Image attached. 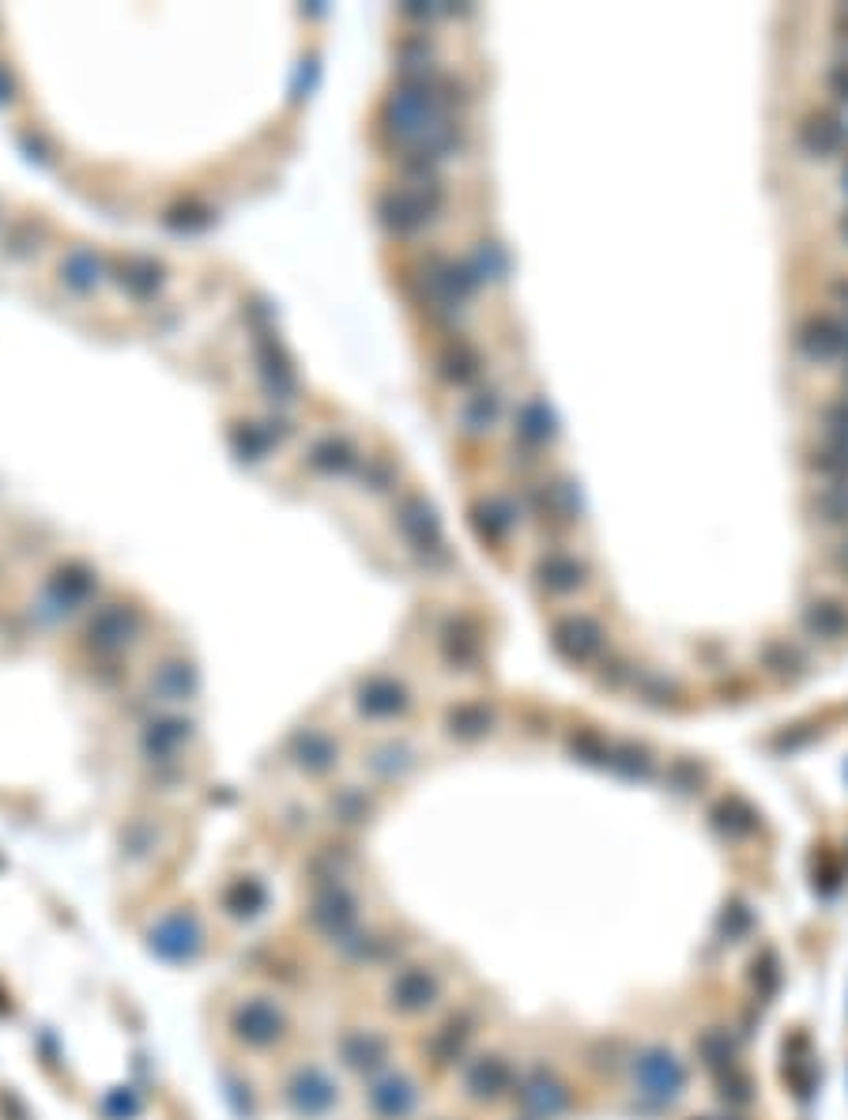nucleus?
I'll use <instances>...</instances> for the list:
<instances>
[{
  "mask_svg": "<svg viewBox=\"0 0 848 1120\" xmlns=\"http://www.w3.org/2000/svg\"><path fill=\"white\" fill-rule=\"evenodd\" d=\"M841 385H845V397H848V362H845V370H841Z\"/></svg>",
  "mask_w": 848,
  "mask_h": 1120,
  "instance_id": "18",
  "label": "nucleus"
},
{
  "mask_svg": "<svg viewBox=\"0 0 848 1120\" xmlns=\"http://www.w3.org/2000/svg\"><path fill=\"white\" fill-rule=\"evenodd\" d=\"M800 627L819 641H845L848 638V604L837 597H819L800 612Z\"/></svg>",
  "mask_w": 848,
  "mask_h": 1120,
  "instance_id": "3",
  "label": "nucleus"
},
{
  "mask_svg": "<svg viewBox=\"0 0 848 1120\" xmlns=\"http://www.w3.org/2000/svg\"><path fill=\"white\" fill-rule=\"evenodd\" d=\"M826 91L837 98V103L848 106V57H837V61L826 69Z\"/></svg>",
  "mask_w": 848,
  "mask_h": 1120,
  "instance_id": "13",
  "label": "nucleus"
},
{
  "mask_svg": "<svg viewBox=\"0 0 848 1120\" xmlns=\"http://www.w3.org/2000/svg\"><path fill=\"white\" fill-rule=\"evenodd\" d=\"M834 38L837 43H848V4H841L834 12Z\"/></svg>",
  "mask_w": 848,
  "mask_h": 1120,
  "instance_id": "16",
  "label": "nucleus"
},
{
  "mask_svg": "<svg viewBox=\"0 0 848 1120\" xmlns=\"http://www.w3.org/2000/svg\"><path fill=\"white\" fill-rule=\"evenodd\" d=\"M517 431H521V438H529V442H547L550 434H555V426H550V411H547V404H540V400H529L521 408V416H517Z\"/></svg>",
  "mask_w": 848,
  "mask_h": 1120,
  "instance_id": "10",
  "label": "nucleus"
},
{
  "mask_svg": "<svg viewBox=\"0 0 848 1120\" xmlns=\"http://www.w3.org/2000/svg\"><path fill=\"white\" fill-rule=\"evenodd\" d=\"M841 185H845V193H848V162H845V170H841Z\"/></svg>",
  "mask_w": 848,
  "mask_h": 1120,
  "instance_id": "19",
  "label": "nucleus"
},
{
  "mask_svg": "<svg viewBox=\"0 0 848 1120\" xmlns=\"http://www.w3.org/2000/svg\"><path fill=\"white\" fill-rule=\"evenodd\" d=\"M829 566H834L837 574H845V578H848V537H845L841 543H837L834 551H829Z\"/></svg>",
  "mask_w": 848,
  "mask_h": 1120,
  "instance_id": "15",
  "label": "nucleus"
},
{
  "mask_svg": "<svg viewBox=\"0 0 848 1120\" xmlns=\"http://www.w3.org/2000/svg\"><path fill=\"white\" fill-rule=\"evenodd\" d=\"M498 416H501V397H498L494 389L475 393V397H468V400H464V408H460V423H464V431H472V434H487V431H494Z\"/></svg>",
  "mask_w": 848,
  "mask_h": 1120,
  "instance_id": "6",
  "label": "nucleus"
},
{
  "mask_svg": "<svg viewBox=\"0 0 848 1120\" xmlns=\"http://www.w3.org/2000/svg\"><path fill=\"white\" fill-rule=\"evenodd\" d=\"M796 144L803 147L811 159H837V155L848 147V129H845V121L837 118V113H826V110H811L807 118L800 121V129H796Z\"/></svg>",
  "mask_w": 848,
  "mask_h": 1120,
  "instance_id": "2",
  "label": "nucleus"
},
{
  "mask_svg": "<svg viewBox=\"0 0 848 1120\" xmlns=\"http://www.w3.org/2000/svg\"><path fill=\"white\" fill-rule=\"evenodd\" d=\"M837 227H841V238H845V242H848V212H845V216H841V224H837Z\"/></svg>",
  "mask_w": 848,
  "mask_h": 1120,
  "instance_id": "17",
  "label": "nucleus"
},
{
  "mask_svg": "<svg viewBox=\"0 0 848 1120\" xmlns=\"http://www.w3.org/2000/svg\"><path fill=\"white\" fill-rule=\"evenodd\" d=\"M475 374H480V356H475L468 344H457V348L446 356V377L457 385H464V382H472Z\"/></svg>",
  "mask_w": 848,
  "mask_h": 1120,
  "instance_id": "11",
  "label": "nucleus"
},
{
  "mask_svg": "<svg viewBox=\"0 0 848 1120\" xmlns=\"http://www.w3.org/2000/svg\"><path fill=\"white\" fill-rule=\"evenodd\" d=\"M822 438H826V449L848 457V397L822 404Z\"/></svg>",
  "mask_w": 848,
  "mask_h": 1120,
  "instance_id": "9",
  "label": "nucleus"
},
{
  "mask_svg": "<svg viewBox=\"0 0 848 1120\" xmlns=\"http://www.w3.org/2000/svg\"><path fill=\"white\" fill-rule=\"evenodd\" d=\"M829 299L845 310V321H848V276H837L834 284H829Z\"/></svg>",
  "mask_w": 848,
  "mask_h": 1120,
  "instance_id": "14",
  "label": "nucleus"
},
{
  "mask_svg": "<svg viewBox=\"0 0 848 1120\" xmlns=\"http://www.w3.org/2000/svg\"><path fill=\"white\" fill-rule=\"evenodd\" d=\"M555 646L570 661H589L604 646V627L589 615H566L562 623H555Z\"/></svg>",
  "mask_w": 848,
  "mask_h": 1120,
  "instance_id": "4",
  "label": "nucleus"
},
{
  "mask_svg": "<svg viewBox=\"0 0 848 1120\" xmlns=\"http://www.w3.org/2000/svg\"><path fill=\"white\" fill-rule=\"evenodd\" d=\"M762 664L773 675H780V679H792V675H800L807 669V653L796 646V641L777 638V641H765L762 646Z\"/></svg>",
  "mask_w": 848,
  "mask_h": 1120,
  "instance_id": "7",
  "label": "nucleus"
},
{
  "mask_svg": "<svg viewBox=\"0 0 848 1120\" xmlns=\"http://www.w3.org/2000/svg\"><path fill=\"white\" fill-rule=\"evenodd\" d=\"M540 581L550 592H578L589 581V566L573 555H547L540 563Z\"/></svg>",
  "mask_w": 848,
  "mask_h": 1120,
  "instance_id": "5",
  "label": "nucleus"
},
{
  "mask_svg": "<svg viewBox=\"0 0 848 1120\" xmlns=\"http://www.w3.org/2000/svg\"><path fill=\"white\" fill-rule=\"evenodd\" d=\"M814 514H819V521L829 525V529H848V480L826 483V487L814 494Z\"/></svg>",
  "mask_w": 848,
  "mask_h": 1120,
  "instance_id": "8",
  "label": "nucleus"
},
{
  "mask_svg": "<svg viewBox=\"0 0 848 1120\" xmlns=\"http://www.w3.org/2000/svg\"><path fill=\"white\" fill-rule=\"evenodd\" d=\"M509 525H513V517H509V509L501 506V502H483L480 506V529L487 532V537H506L509 532Z\"/></svg>",
  "mask_w": 848,
  "mask_h": 1120,
  "instance_id": "12",
  "label": "nucleus"
},
{
  "mask_svg": "<svg viewBox=\"0 0 848 1120\" xmlns=\"http://www.w3.org/2000/svg\"><path fill=\"white\" fill-rule=\"evenodd\" d=\"M848 348V325L845 317L826 314V310H814L796 325V351L814 362V366H829V362L845 359Z\"/></svg>",
  "mask_w": 848,
  "mask_h": 1120,
  "instance_id": "1",
  "label": "nucleus"
}]
</instances>
